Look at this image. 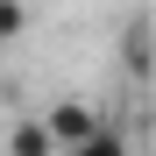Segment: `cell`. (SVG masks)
I'll return each mask as SVG.
<instances>
[{
	"instance_id": "obj_4",
	"label": "cell",
	"mask_w": 156,
	"mask_h": 156,
	"mask_svg": "<svg viewBox=\"0 0 156 156\" xmlns=\"http://www.w3.org/2000/svg\"><path fill=\"white\" fill-rule=\"evenodd\" d=\"M21 29H29V7H21V0H0V50L21 43Z\"/></svg>"
},
{
	"instance_id": "obj_3",
	"label": "cell",
	"mask_w": 156,
	"mask_h": 156,
	"mask_svg": "<svg viewBox=\"0 0 156 156\" xmlns=\"http://www.w3.org/2000/svg\"><path fill=\"white\" fill-rule=\"evenodd\" d=\"M71 156H128V142H121V128H107V121H99L92 135H85V142L71 149Z\"/></svg>"
},
{
	"instance_id": "obj_1",
	"label": "cell",
	"mask_w": 156,
	"mask_h": 156,
	"mask_svg": "<svg viewBox=\"0 0 156 156\" xmlns=\"http://www.w3.org/2000/svg\"><path fill=\"white\" fill-rule=\"evenodd\" d=\"M43 128H50V142H57V149H78V142L99 128V114L85 107V99H57V107L43 114Z\"/></svg>"
},
{
	"instance_id": "obj_2",
	"label": "cell",
	"mask_w": 156,
	"mask_h": 156,
	"mask_svg": "<svg viewBox=\"0 0 156 156\" xmlns=\"http://www.w3.org/2000/svg\"><path fill=\"white\" fill-rule=\"evenodd\" d=\"M7 156H57V142H50V128H43V121H14Z\"/></svg>"
}]
</instances>
